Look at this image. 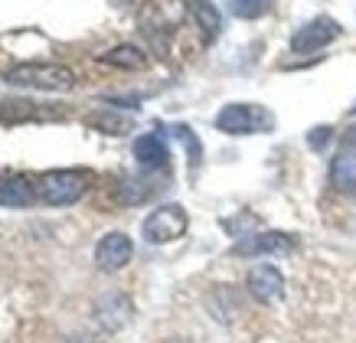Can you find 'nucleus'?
<instances>
[{
  "mask_svg": "<svg viewBox=\"0 0 356 343\" xmlns=\"http://www.w3.org/2000/svg\"><path fill=\"white\" fill-rule=\"evenodd\" d=\"M33 200H36V193H33L30 180L13 177V173L0 177V206H7V209H26Z\"/></svg>",
  "mask_w": 356,
  "mask_h": 343,
  "instance_id": "nucleus-9",
  "label": "nucleus"
},
{
  "mask_svg": "<svg viewBox=\"0 0 356 343\" xmlns=\"http://www.w3.org/2000/svg\"><path fill=\"white\" fill-rule=\"evenodd\" d=\"M216 128L222 134H265L275 128V115L255 102H232L216 115Z\"/></svg>",
  "mask_w": 356,
  "mask_h": 343,
  "instance_id": "nucleus-2",
  "label": "nucleus"
},
{
  "mask_svg": "<svg viewBox=\"0 0 356 343\" xmlns=\"http://www.w3.org/2000/svg\"><path fill=\"white\" fill-rule=\"evenodd\" d=\"M327 141H330V128H327V125H324V128H314L311 134H307V144H311L314 150H321Z\"/></svg>",
  "mask_w": 356,
  "mask_h": 343,
  "instance_id": "nucleus-16",
  "label": "nucleus"
},
{
  "mask_svg": "<svg viewBox=\"0 0 356 343\" xmlns=\"http://www.w3.org/2000/svg\"><path fill=\"white\" fill-rule=\"evenodd\" d=\"M36 190L49 206H72L82 200L88 190V173L86 170H49L36 180Z\"/></svg>",
  "mask_w": 356,
  "mask_h": 343,
  "instance_id": "nucleus-3",
  "label": "nucleus"
},
{
  "mask_svg": "<svg viewBox=\"0 0 356 343\" xmlns=\"http://www.w3.org/2000/svg\"><path fill=\"white\" fill-rule=\"evenodd\" d=\"M245 288L259 304H271V301H278L284 294V275L275 265H255L248 271Z\"/></svg>",
  "mask_w": 356,
  "mask_h": 343,
  "instance_id": "nucleus-7",
  "label": "nucleus"
},
{
  "mask_svg": "<svg viewBox=\"0 0 356 343\" xmlns=\"http://www.w3.org/2000/svg\"><path fill=\"white\" fill-rule=\"evenodd\" d=\"M226 3L238 20H259V17H265L271 10L275 0H226Z\"/></svg>",
  "mask_w": 356,
  "mask_h": 343,
  "instance_id": "nucleus-14",
  "label": "nucleus"
},
{
  "mask_svg": "<svg viewBox=\"0 0 356 343\" xmlns=\"http://www.w3.org/2000/svg\"><path fill=\"white\" fill-rule=\"evenodd\" d=\"M102 63L108 65H118V69H144L147 65V59H144V53H140L138 46H115V49H108V53L102 56Z\"/></svg>",
  "mask_w": 356,
  "mask_h": 343,
  "instance_id": "nucleus-13",
  "label": "nucleus"
},
{
  "mask_svg": "<svg viewBox=\"0 0 356 343\" xmlns=\"http://www.w3.org/2000/svg\"><path fill=\"white\" fill-rule=\"evenodd\" d=\"M167 157H170V150H167L161 134H140V138L134 141V161H138L140 167L157 170V167L167 163Z\"/></svg>",
  "mask_w": 356,
  "mask_h": 343,
  "instance_id": "nucleus-10",
  "label": "nucleus"
},
{
  "mask_svg": "<svg viewBox=\"0 0 356 343\" xmlns=\"http://www.w3.org/2000/svg\"><path fill=\"white\" fill-rule=\"evenodd\" d=\"M3 82L23 88H43V92H69L76 88V75L59 63H20L3 75Z\"/></svg>",
  "mask_w": 356,
  "mask_h": 343,
  "instance_id": "nucleus-1",
  "label": "nucleus"
},
{
  "mask_svg": "<svg viewBox=\"0 0 356 343\" xmlns=\"http://www.w3.org/2000/svg\"><path fill=\"white\" fill-rule=\"evenodd\" d=\"M190 10H193L196 23L203 26V33L209 40H216L219 33H222V13H219L209 0H190Z\"/></svg>",
  "mask_w": 356,
  "mask_h": 343,
  "instance_id": "nucleus-12",
  "label": "nucleus"
},
{
  "mask_svg": "<svg viewBox=\"0 0 356 343\" xmlns=\"http://www.w3.org/2000/svg\"><path fill=\"white\" fill-rule=\"evenodd\" d=\"M346 144H350V147H356V128H350V134H346Z\"/></svg>",
  "mask_w": 356,
  "mask_h": 343,
  "instance_id": "nucleus-17",
  "label": "nucleus"
},
{
  "mask_svg": "<svg viewBox=\"0 0 356 343\" xmlns=\"http://www.w3.org/2000/svg\"><path fill=\"white\" fill-rule=\"evenodd\" d=\"M186 229H190L186 209L180 203H167L144 219L140 236H144V242H151V246H163V242H177L180 236H186Z\"/></svg>",
  "mask_w": 356,
  "mask_h": 343,
  "instance_id": "nucleus-4",
  "label": "nucleus"
},
{
  "mask_svg": "<svg viewBox=\"0 0 356 343\" xmlns=\"http://www.w3.org/2000/svg\"><path fill=\"white\" fill-rule=\"evenodd\" d=\"M343 33V26L334 20V17H314L311 23H304L301 30L291 36V53H317L324 49L327 43H334L337 36Z\"/></svg>",
  "mask_w": 356,
  "mask_h": 343,
  "instance_id": "nucleus-5",
  "label": "nucleus"
},
{
  "mask_svg": "<svg viewBox=\"0 0 356 343\" xmlns=\"http://www.w3.org/2000/svg\"><path fill=\"white\" fill-rule=\"evenodd\" d=\"M92 125L105 128V134H124V131H128V121L111 118V115H95V118H92Z\"/></svg>",
  "mask_w": 356,
  "mask_h": 343,
  "instance_id": "nucleus-15",
  "label": "nucleus"
},
{
  "mask_svg": "<svg viewBox=\"0 0 356 343\" xmlns=\"http://www.w3.org/2000/svg\"><path fill=\"white\" fill-rule=\"evenodd\" d=\"M330 183L343 193L356 190V154L353 150H340L334 161H330Z\"/></svg>",
  "mask_w": 356,
  "mask_h": 343,
  "instance_id": "nucleus-11",
  "label": "nucleus"
},
{
  "mask_svg": "<svg viewBox=\"0 0 356 343\" xmlns=\"http://www.w3.org/2000/svg\"><path fill=\"white\" fill-rule=\"evenodd\" d=\"M236 255H288L294 252V239L284 236V232H259V236H245L242 242H236L232 248Z\"/></svg>",
  "mask_w": 356,
  "mask_h": 343,
  "instance_id": "nucleus-8",
  "label": "nucleus"
},
{
  "mask_svg": "<svg viewBox=\"0 0 356 343\" xmlns=\"http://www.w3.org/2000/svg\"><path fill=\"white\" fill-rule=\"evenodd\" d=\"M131 255H134V246L124 232H108L95 246V265L102 271H121L131 262Z\"/></svg>",
  "mask_w": 356,
  "mask_h": 343,
  "instance_id": "nucleus-6",
  "label": "nucleus"
}]
</instances>
